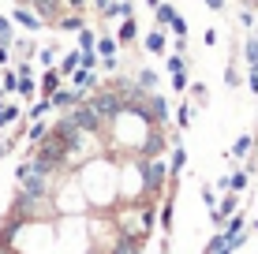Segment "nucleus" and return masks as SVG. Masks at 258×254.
<instances>
[{
  "mask_svg": "<svg viewBox=\"0 0 258 254\" xmlns=\"http://www.w3.org/2000/svg\"><path fill=\"white\" fill-rule=\"evenodd\" d=\"M83 98H86V94H79V90H64V86H60V90L52 94L49 101H52V109H64V112H68V109H75V105L83 101Z\"/></svg>",
  "mask_w": 258,
  "mask_h": 254,
  "instance_id": "nucleus-6",
  "label": "nucleus"
},
{
  "mask_svg": "<svg viewBox=\"0 0 258 254\" xmlns=\"http://www.w3.org/2000/svg\"><path fill=\"white\" fill-rule=\"evenodd\" d=\"M60 82H64V75H60L56 67H45V71H41V82H38L41 98H52V94L60 90Z\"/></svg>",
  "mask_w": 258,
  "mask_h": 254,
  "instance_id": "nucleus-5",
  "label": "nucleus"
},
{
  "mask_svg": "<svg viewBox=\"0 0 258 254\" xmlns=\"http://www.w3.org/2000/svg\"><path fill=\"white\" fill-rule=\"evenodd\" d=\"M45 135H49V124H45V120H30V127H26V142L38 146Z\"/></svg>",
  "mask_w": 258,
  "mask_h": 254,
  "instance_id": "nucleus-17",
  "label": "nucleus"
},
{
  "mask_svg": "<svg viewBox=\"0 0 258 254\" xmlns=\"http://www.w3.org/2000/svg\"><path fill=\"white\" fill-rule=\"evenodd\" d=\"M79 60H83V52H79V49H75V52H68V56L60 60V67H56V71L64 75V78H68V75H71V71H75V67H79Z\"/></svg>",
  "mask_w": 258,
  "mask_h": 254,
  "instance_id": "nucleus-23",
  "label": "nucleus"
},
{
  "mask_svg": "<svg viewBox=\"0 0 258 254\" xmlns=\"http://www.w3.org/2000/svg\"><path fill=\"white\" fill-rule=\"evenodd\" d=\"M142 4H146V8H154V12H157V8H161V0H142Z\"/></svg>",
  "mask_w": 258,
  "mask_h": 254,
  "instance_id": "nucleus-39",
  "label": "nucleus"
},
{
  "mask_svg": "<svg viewBox=\"0 0 258 254\" xmlns=\"http://www.w3.org/2000/svg\"><path fill=\"white\" fill-rule=\"evenodd\" d=\"M239 23H243V26H254V12H251V8H247V12H239Z\"/></svg>",
  "mask_w": 258,
  "mask_h": 254,
  "instance_id": "nucleus-36",
  "label": "nucleus"
},
{
  "mask_svg": "<svg viewBox=\"0 0 258 254\" xmlns=\"http://www.w3.org/2000/svg\"><path fill=\"white\" fill-rule=\"evenodd\" d=\"M243 82V75H239V67H236V52L228 56V67H225V86L228 90H236V86Z\"/></svg>",
  "mask_w": 258,
  "mask_h": 254,
  "instance_id": "nucleus-19",
  "label": "nucleus"
},
{
  "mask_svg": "<svg viewBox=\"0 0 258 254\" xmlns=\"http://www.w3.org/2000/svg\"><path fill=\"white\" fill-rule=\"evenodd\" d=\"M199 4H206L210 12H225V0H199Z\"/></svg>",
  "mask_w": 258,
  "mask_h": 254,
  "instance_id": "nucleus-35",
  "label": "nucleus"
},
{
  "mask_svg": "<svg viewBox=\"0 0 258 254\" xmlns=\"http://www.w3.org/2000/svg\"><path fill=\"white\" fill-rule=\"evenodd\" d=\"M183 168H187V150H183L180 135H172V161H168V180H180Z\"/></svg>",
  "mask_w": 258,
  "mask_h": 254,
  "instance_id": "nucleus-3",
  "label": "nucleus"
},
{
  "mask_svg": "<svg viewBox=\"0 0 258 254\" xmlns=\"http://www.w3.org/2000/svg\"><path fill=\"white\" fill-rule=\"evenodd\" d=\"M12 23H19L23 30H30V34H34V30H41V26H45V23L38 19V15L30 12V8H26V4H19V8H15V12H12Z\"/></svg>",
  "mask_w": 258,
  "mask_h": 254,
  "instance_id": "nucleus-4",
  "label": "nucleus"
},
{
  "mask_svg": "<svg viewBox=\"0 0 258 254\" xmlns=\"http://www.w3.org/2000/svg\"><path fill=\"white\" fill-rule=\"evenodd\" d=\"M8 60H12V49H8V45H0V67H4Z\"/></svg>",
  "mask_w": 258,
  "mask_h": 254,
  "instance_id": "nucleus-37",
  "label": "nucleus"
},
{
  "mask_svg": "<svg viewBox=\"0 0 258 254\" xmlns=\"http://www.w3.org/2000/svg\"><path fill=\"white\" fill-rule=\"evenodd\" d=\"M83 26H86V19H83L79 12H64V15L56 19V30H64V34H79Z\"/></svg>",
  "mask_w": 258,
  "mask_h": 254,
  "instance_id": "nucleus-9",
  "label": "nucleus"
},
{
  "mask_svg": "<svg viewBox=\"0 0 258 254\" xmlns=\"http://www.w3.org/2000/svg\"><path fill=\"white\" fill-rule=\"evenodd\" d=\"M191 116H195V105H180V109H176V127L187 131L191 127Z\"/></svg>",
  "mask_w": 258,
  "mask_h": 254,
  "instance_id": "nucleus-27",
  "label": "nucleus"
},
{
  "mask_svg": "<svg viewBox=\"0 0 258 254\" xmlns=\"http://www.w3.org/2000/svg\"><path fill=\"white\" fill-rule=\"evenodd\" d=\"M135 38H139V23H135V15H131V19H123V23H120V30H116V45H131Z\"/></svg>",
  "mask_w": 258,
  "mask_h": 254,
  "instance_id": "nucleus-12",
  "label": "nucleus"
},
{
  "mask_svg": "<svg viewBox=\"0 0 258 254\" xmlns=\"http://www.w3.org/2000/svg\"><path fill=\"white\" fill-rule=\"evenodd\" d=\"M135 82H139V90L154 94V90H157V71H154V67H142V71L135 75Z\"/></svg>",
  "mask_w": 258,
  "mask_h": 254,
  "instance_id": "nucleus-18",
  "label": "nucleus"
},
{
  "mask_svg": "<svg viewBox=\"0 0 258 254\" xmlns=\"http://www.w3.org/2000/svg\"><path fill=\"white\" fill-rule=\"evenodd\" d=\"M15 90H19V71H15V67H4V71H0V94L12 98Z\"/></svg>",
  "mask_w": 258,
  "mask_h": 254,
  "instance_id": "nucleus-14",
  "label": "nucleus"
},
{
  "mask_svg": "<svg viewBox=\"0 0 258 254\" xmlns=\"http://www.w3.org/2000/svg\"><path fill=\"white\" fill-rule=\"evenodd\" d=\"M146 52H154V56H165L168 52V38H165L161 26H154V30L146 34Z\"/></svg>",
  "mask_w": 258,
  "mask_h": 254,
  "instance_id": "nucleus-8",
  "label": "nucleus"
},
{
  "mask_svg": "<svg viewBox=\"0 0 258 254\" xmlns=\"http://www.w3.org/2000/svg\"><path fill=\"white\" fill-rule=\"evenodd\" d=\"M19 120H23V109L19 105H8L4 94H0V131H4L8 124H19Z\"/></svg>",
  "mask_w": 258,
  "mask_h": 254,
  "instance_id": "nucleus-10",
  "label": "nucleus"
},
{
  "mask_svg": "<svg viewBox=\"0 0 258 254\" xmlns=\"http://www.w3.org/2000/svg\"><path fill=\"white\" fill-rule=\"evenodd\" d=\"M202 202H206V209H210V213L217 209V191H213V187H206V183H202Z\"/></svg>",
  "mask_w": 258,
  "mask_h": 254,
  "instance_id": "nucleus-32",
  "label": "nucleus"
},
{
  "mask_svg": "<svg viewBox=\"0 0 258 254\" xmlns=\"http://www.w3.org/2000/svg\"><path fill=\"white\" fill-rule=\"evenodd\" d=\"M254 232H258V217H254Z\"/></svg>",
  "mask_w": 258,
  "mask_h": 254,
  "instance_id": "nucleus-41",
  "label": "nucleus"
},
{
  "mask_svg": "<svg viewBox=\"0 0 258 254\" xmlns=\"http://www.w3.org/2000/svg\"><path fill=\"white\" fill-rule=\"evenodd\" d=\"M168 26H172V34H176V38H187V23H183V15H180V12H176V19L168 23Z\"/></svg>",
  "mask_w": 258,
  "mask_h": 254,
  "instance_id": "nucleus-33",
  "label": "nucleus"
},
{
  "mask_svg": "<svg viewBox=\"0 0 258 254\" xmlns=\"http://www.w3.org/2000/svg\"><path fill=\"white\" fill-rule=\"evenodd\" d=\"M243 60L251 67H258V34H251V38L243 41Z\"/></svg>",
  "mask_w": 258,
  "mask_h": 254,
  "instance_id": "nucleus-22",
  "label": "nucleus"
},
{
  "mask_svg": "<svg viewBox=\"0 0 258 254\" xmlns=\"http://www.w3.org/2000/svg\"><path fill=\"white\" fill-rule=\"evenodd\" d=\"M187 94H191V105H195V109H206V105H210V90H206V82H191V86H187Z\"/></svg>",
  "mask_w": 258,
  "mask_h": 254,
  "instance_id": "nucleus-16",
  "label": "nucleus"
},
{
  "mask_svg": "<svg viewBox=\"0 0 258 254\" xmlns=\"http://www.w3.org/2000/svg\"><path fill=\"white\" fill-rule=\"evenodd\" d=\"M247 90L258 94V67H251V71H247Z\"/></svg>",
  "mask_w": 258,
  "mask_h": 254,
  "instance_id": "nucleus-34",
  "label": "nucleus"
},
{
  "mask_svg": "<svg viewBox=\"0 0 258 254\" xmlns=\"http://www.w3.org/2000/svg\"><path fill=\"white\" fill-rule=\"evenodd\" d=\"M94 49H97V56H101V60H116V49H120V45H116V38H112V34H101Z\"/></svg>",
  "mask_w": 258,
  "mask_h": 254,
  "instance_id": "nucleus-15",
  "label": "nucleus"
},
{
  "mask_svg": "<svg viewBox=\"0 0 258 254\" xmlns=\"http://www.w3.org/2000/svg\"><path fill=\"white\" fill-rule=\"evenodd\" d=\"M247 183H251V172H247V168H236V164H232V172H228V191H232V195H239V191H247Z\"/></svg>",
  "mask_w": 258,
  "mask_h": 254,
  "instance_id": "nucleus-13",
  "label": "nucleus"
},
{
  "mask_svg": "<svg viewBox=\"0 0 258 254\" xmlns=\"http://www.w3.org/2000/svg\"><path fill=\"white\" fill-rule=\"evenodd\" d=\"M161 254H165V250H161Z\"/></svg>",
  "mask_w": 258,
  "mask_h": 254,
  "instance_id": "nucleus-42",
  "label": "nucleus"
},
{
  "mask_svg": "<svg viewBox=\"0 0 258 254\" xmlns=\"http://www.w3.org/2000/svg\"><path fill=\"white\" fill-rule=\"evenodd\" d=\"M12 41H15L12 19H8V15H0V45H8V49H12Z\"/></svg>",
  "mask_w": 258,
  "mask_h": 254,
  "instance_id": "nucleus-28",
  "label": "nucleus"
},
{
  "mask_svg": "<svg viewBox=\"0 0 258 254\" xmlns=\"http://www.w3.org/2000/svg\"><path fill=\"white\" fill-rule=\"evenodd\" d=\"M68 116H71V124H75L79 131H83V135H101V131L109 127V124H105V120H101V116L94 112V105L86 101V98L79 101L75 109H68Z\"/></svg>",
  "mask_w": 258,
  "mask_h": 254,
  "instance_id": "nucleus-1",
  "label": "nucleus"
},
{
  "mask_svg": "<svg viewBox=\"0 0 258 254\" xmlns=\"http://www.w3.org/2000/svg\"><path fill=\"white\" fill-rule=\"evenodd\" d=\"M94 45H97V34L90 26H83V30H79V52H90Z\"/></svg>",
  "mask_w": 258,
  "mask_h": 254,
  "instance_id": "nucleus-26",
  "label": "nucleus"
},
{
  "mask_svg": "<svg viewBox=\"0 0 258 254\" xmlns=\"http://www.w3.org/2000/svg\"><path fill=\"white\" fill-rule=\"evenodd\" d=\"M19 98H34V94H38V82H34V75H26V78H19Z\"/></svg>",
  "mask_w": 258,
  "mask_h": 254,
  "instance_id": "nucleus-30",
  "label": "nucleus"
},
{
  "mask_svg": "<svg viewBox=\"0 0 258 254\" xmlns=\"http://www.w3.org/2000/svg\"><path fill=\"white\" fill-rule=\"evenodd\" d=\"M94 4H97V12H105V8H109L112 0H94Z\"/></svg>",
  "mask_w": 258,
  "mask_h": 254,
  "instance_id": "nucleus-38",
  "label": "nucleus"
},
{
  "mask_svg": "<svg viewBox=\"0 0 258 254\" xmlns=\"http://www.w3.org/2000/svg\"><path fill=\"white\" fill-rule=\"evenodd\" d=\"M0 254H15V247H0Z\"/></svg>",
  "mask_w": 258,
  "mask_h": 254,
  "instance_id": "nucleus-40",
  "label": "nucleus"
},
{
  "mask_svg": "<svg viewBox=\"0 0 258 254\" xmlns=\"http://www.w3.org/2000/svg\"><path fill=\"white\" fill-rule=\"evenodd\" d=\"M101 15L105 19H131V15H135V0H112Z\"/></svg>",
  "mask_w": 258,
  "mask_h": 254,
  "instance_id": "nucleus-7",
  "label": "nucleus"
},
{
  "mask_svg": "<svg viewBox=\"0 0 258 254\" xmlns=\"http://www.w3.org/2000/svg\"><path fill=\"white\" fill-rule=\"evenodd\" d=\"M52 109V101L49 98H41V101H34L30 109H26V120H45V112Z\"/></svg>",
  "mask_w": 258,
  "mask_h": 254,
  "instance_id": "nucleus-24",
  "label": "nucleus"
},
{
  "mask_svg": "<svg viewBox=\"0 0 258 254\" xmlns=\"http://www.w3.org/2000/svg\"><path fill=\"white\" fill-rule=\"evenodd\" d=\"M202 254H232V250H228L225 235H221V232H213V235H210V243L202 247Z\"/></svg>",
  "mask_w": 258,
  "mask_h": 254,
  "instance_id": "nucleus-21",
  "label": "nucleus"
},
{
  "mask_svg": "<svg viewBox=\"0 0 258 254\" xmlns=\"http://www.w3.org/2000/svg\"><path fill=\"white\" fill-rule=\"evenodd\" d=\"M251 146H254V135H239L236 142H232V150H228V161H232V164L243 161V157L251 153Z\"/></svg>",
  "mask_w": 258,
  "mask_h": 254,
  "instance_id": "nucleus-11",
  "label": "nucleus"
},
{
  "mask_svg": "<svg viewBox=\"0 0 258 254\" xmlns=\"http://www.w3.org/2000/svg\"><path fill=\"white\" fill-rule=\"evenodd\" d=\"M38 64H41V67H52V64H56V45H52V49H38Z\"/></svg>",
  "mask_w": 258,
  "mask_h": 254,
  "instance_id": "nucleus-31",
  "label": "nucleus"
},
{
  "mask_svg": "<svg viewBox=\"0 0 258 254\" xmlns=\"http://www.w3.org/2000/svg\"><path fill=\"white\" fill-rule=\"evenodd\" d=\"M12 49H15V52H19V60H30V56H34V52H38V45H34V41H30V38H19V41H12Z\"/></svg>",
  "mask_w": 258,
  "mask_h": 254,
  "instance_id": "nucleus-25",
  "label": "nucleus"
},
{
  "mask_svg": "<svg viewBox=\"0 0 258 254\" xmlns=\"http://www.w3.org/2000/svg\"><path fill=\"white\" fill-rule=\"evenodd\" d=\"M154 15H157V26H161V30H165V26H168V23L176 19V8H172V4H161V8H157Z\"/></svg>",
  "mask_w": 258,
  "mask_h": 254,
  "instance_id": "nucleus-29",
  "label": "nucleus"
},
{
  "mask_svg": "<svg viewBox=\"0 0 258 254\" xmlns=\"http://www.w3.org/2000/svg\"><path fill=\"white\" fill-rule=\"evenodd\" d=\"M68 78H71V86H75L79 94H94L97 86H101V82H97V71H86V67H75Z\"/></svg>",
  "mask_w": 258,
  "mask_h": 254,
  "instance_id": "nucleus-2",
  "label": "nucleus"
},
{
  "mask_svg": "<svg viewBox=\"0 0 258 254\" xmlns=\"http://www.w3.org/2000/svg\"><path fill=\"white\" fill-rule=\"evenodd\" d=\"M165 67H168V75H187V56H180V52H168Z\"/></svg>",
  "mask_w": 258,
  "mask_h": 254,
  "instance_id": "nucleus-20",
  "label": "nucleus"
}]
</instances>
